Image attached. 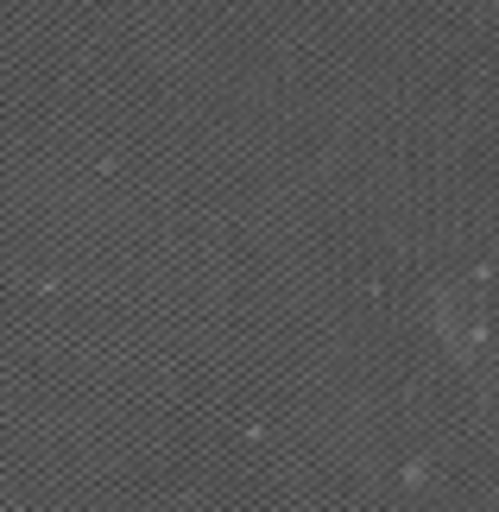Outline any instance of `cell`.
<instances>
[]
</instances>
